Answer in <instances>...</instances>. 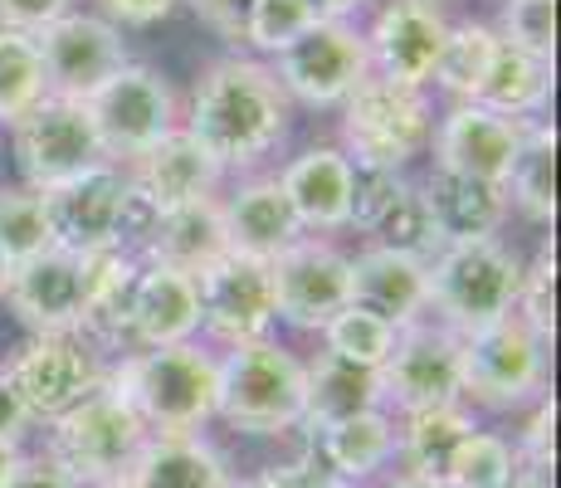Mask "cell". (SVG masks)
I'll list each match as a JSON object with an SVG mask.
<instances>
[{
    "mask_svg": "<svg viewBox=\"0 0 561 488\" xmlns=\"http://www.w3.org/2000/svg\"><path fill=\"white\" fill-rule=\"evenodd\" d=\"M294 123V103L278 89L274 69L254 54H220L196 73L181 127L215 157L220 171H254L274 157Z\"/></svg>",
    "mask_w": 561,
    "mask_h": 488,
    "instance_id": "1",
    "label": "cell"
},
{
    "mask_svg": "<svg viewBox=\"0 0 561 488\" xmlns=\"http://www.w3.org/2000/svg\"><path fill=\"white\" fill-rule=\"evenodd\" d=\"M107 386L133 406L147 435H201L215 420L220 362L201 342L133 347L127 356L107 362Z\"/></svg>",
    "mask_w": 561,
    "mask_h": 488,
    "instance_id": "2",
    "label": "cell"
},
{
    "mask_svg": "<svg viewBox=\"0 0 561 488\" xmlns=\"http://www.w3.org/2000/svg\"><path fill=\"white\" fill-rule=\"evenodd\" d=\"M215 362H220V386H215V420L220 425L254 440H284L304 425L308 366L298 352L264 338L225 347Z\"/></svg>",
    "mask_w": 561,
    "mask_h": 488,
    "instance_id": "3",
    "label": "cell"
},
{
    "mask_svg": "<svg viewBox=\"0 0 561 488\" xmlns=\"http://www.w3.org/2000/svg\"><path fill=\"white\" fill-rule=\"evenodd\" d=\"M552 386V347L517 313L459 338V400L469 410H527Z\"/></svg>",
    "mask_w": 561,
    "mask_h": 488,
    "instance_id": "4",
    "label": "cell"
},
{
    "mask_svg": "<svg viewBox=\"0 0 561 488\" xmlns=\"http://www.w3.org/2000/svg\"><path fill=\"white\" fill-rule=\"evenodd\" d=\"M425 274H430V318L445 322L459 338H469V332L513 313L523 259L503 240L445 245L425 264Z\"/></svg>",
    "mask_w": 561,
    "mask_h": 488,
    "instance_id": "5",
    "label": "cell"
},
{
    "mask_svg": "<svg viewBox=\"0 0 561 488\" xmlns=\"http://www.w3.org/2000/svg\"><path fill=\"white\" fill-rule=\"evenodd\" d=\"M147 440H152L147 425L107 382L69 416L45 425V454L83 488H117Z\"/></svg>",
    "mask_w": 561,
    "mask_h": 488,
    "instance_id": "6",
    "label": "cell"
},
{
    "mask_svg": "<svg viewBox=\"0 0 561 488\" xmlns=\"http://www.w3.org/2000/svg\"><path fill=\"white\" fill-rule=\"evenodd\" d=\"M430 137H435V103L425 89H401L371 73L337 107V147L357 167L405 171L430 151Z\"/></svg>",
    "mask_w": 561,
    "mask_h": 488,
    "instance_id": "7",
    "label": "cell"
},
{
    "mask_svg": "<svg viewBox=\"0 0 561 488\" xmlns=\"http://www.w3.org/2000/svg\"><path fill=\"white\" fill-rule=\"evenodd\" d=\"M268 69H274L278 89L288 93V103L312 107V113H337L371 79L366 35L357 20H318L298 45L274 54Z\"/></svg>",
    "mask_w": 561,
    "mask_h": 488,
    "instance_id": "8",
    "label": "cell"
},
{
    "mask_svg": "<svg viewBox=\"0 0 561 488\" xmlns=\"http://www.w3.org/2000/svg\"><path fill=\"white\" fill-rule=\"evenodd\" d=\"M89 117L99 127L103 157L113 167H127L142 151H152L161 137L181 127V93L152 64H123L99 93L89 98Z\"/></svg>",
    "mask_w": 561,
    "mask_h": 488,
    "instance_id": "9",
    "label": "cell"
},
{
    "mask_svg": "<svg viewBox=\"0 0 561 488\" xmlns=\"http://www.w3.org/2000/svg\"><path fill=\"white\" fill-rule=\"evenodd\" d=\"M0 372L15 386L35 430H45L49 420L69 416L79 400H89L107 382V356L93 352L79 332H45V338L20 342V352Z\"/></svg>",
    "mask_w": 561,
    "mask_h": 488,
    "instance_id": "10",
    "label": "cell"
},
{
    "mask_svg": "<svg viewBox=\"0 0 561 488\" xmlns=\"http://www.w3.org/2000/svg\"><path fill=\"white\" fill-rule=\"evenodd\" d=\"M10 157H15L20 186L30 191H54L107 161L89 103H73V98H45L30 107L10 127Z\"/></svg>",
    "mask_w": 561,
    "mask_h": 488,
    "instance_id": "11",
    "label": "cell"
},
{
    "mask_svg": "<svg viewBox=\"0 0 561 488\" xmlns=\"http://www.w3.org/2000/svg\"><path fill=\"white\" fill-rule=\"evenodd\" d=\"M449 10L445 0H381L371 15L366 35V59L371 73L386 83H401V89H425L435 79L439 49L449 35Z\"/></svg>",
    "mask_w": 561,
    "mask_h": 488,
    "instance_id": "12",
    "label": "cell"
},
{
    "mask_svg": "<svg viewBox=\"0 0 561 488\" xmlns=\"http://www.w3.org/2000/svg\"><path fill=\"white\" fill-rule=\"evenodd\" d=\"M381 406L391 416L430 406H455L459 400V332L445 322L420 318L396 332L391 356L381 362Z\"/></svg>",
    "mask_w": 561,
    "mask_h": 488,
    "instance_id": "13",
    "label": "cell"
},
{
    "mask_svg": "<svg viewBox=\"0 0 561 488\" xmlns=\"http://www.w3.org/2000/svg\"><path fill=\"white\" fill-rule=\"evenodd\" d=\"M201 293V332H210L220 347L264 342L278 328L274 303V269L264 259L225 254L196 279Z\"/></svg>",
    "mask_w": 561,
    "mask_h": 488,
    "instance_id": "14",
    "label": "cell"
},
{
    "mask_svg": "<svg viewBox=\"0 0 561 488\" xmlns=\"http://www.w3.org/2000/svg\"><path fill=\"white\" fill-rule=\"evenodd\" d=\"M35 45L45 59L49 98H73V103H89L123 64H133L123 30L93 10H69L45 35H35Z\"/></svg>",
    "mask_w": 561,
    "mask_h": 488,
    "instance_id": "15",
    "label": "cell"
},
{
    "mask_svg": "<svg viewBox=\"0 0 561 488\" xmlns=\"http://www.w3.org/2000/svg\"><path fill=\"white\" fill-rule=\"evenodd\" d=\"M352 254L337 240L322 235H304L298 245H288L274 259V303L278 322H288L294 332H322L342 308H347V274Z\"/></svg>",
    "mask_w": 561,
    "mask_h": 488,
    "instance_id": "16",
    "label": "cell"
},
{
    "mask_svg": "<svg viewBox=\"0 0 561 488\" xmlns=\"http://www.w3.org/2000/svg\"><path fill=\"white\" fill-rule=\"evenodd\" d=\"M527 123L533 117H503V113H489L483 103H449L435 117V137H430L435 171H455V177L503 186L517 147L527 137Z\"/></svg>",
    "mask_w": 561,
    "mask_h": 488,
    "instance_id": "17",
    "label": "cell"
},
{
    "mask_svg": "<svg viewBox=\"0 0 561 488\" xmlns=\"http://www.w3.org/2000/svg\"><path fill=\"white\" fill-rule=\"evenodd\" d=\"M45 195V215H49V240L54 249L89 259L103 249H117V215L127 201V171L103 161V167L83 171V177L64 181Z\"/></svg>",
    "mask_w": 561,
    "mask_h": 488,
    "instance_id": "18",
    "label": "cell"
},
{
    "mask_svg": "<svg viewBox=\"0 0 561 488\" xmlns=\"http://www.w3.org/2000/svg\"><path fill=\"white\" fill-rule=\"evenodd\" d=\"M5 308L15 313V322L30 332V338H45V332H79L83 259L49 245L45 254L15 264L10 269Z\"/></svg>",
    "mask_w": 561,
    "mask_h": 488,
    "instance_id": "19",
    "label": "cell"
},
{
    "mask_svg": "<svg viewBox=\"0 0 561 488\" xmlns=\"http://www.w3.org/2000/svg\"><path fill=\"white\" fill-rule=\"evenodd\" d=\"M220 215H225V235H230V254L244 259L274 264L288 245L304 240V225H298L274 171H250L244 181H234L230 195H220Z\"/></svg>",
    "mask_w": 561,
    "mask_h": 488,
    "instance_id": "20",
    "label": "cell"
},
{
    "mask_svg": "<svg viewBox=\"0 0 561 488\" xmlns=\"http://www.w3.org/2000/svg\"><path fill=\"white\" fill-rule=\"evenodd\" d=\"M347 274H352L347 308L371 313V318L391 322L396 332L430 318V274L420 259L396 254V249H381V245H366L352 254Z\"/></svg>",
    "mask_w": 561,
    "mask_h": 488,
    "instance_id": "21",
    "label": "cell"
},
{
    "mask_svg": "<svg viewBox=\"0 0 561 488\" xmlns=\"http://www.w3.org/2000/svg\"><path fill=\"white\" fill-rule=\"evenodd\" d=\"M123 171H127V186L142 191L161 215L181 211V205L210 201V195H220V181H225V171L215 167V157L186 133V127H176L171 137H161L152 151H142L137 161H127Z\"/></svg>",
    "mask_w": 561,
    "mask_h": 488,
    "instance_id": "22",
    "label": "cell"
},
{
    "mask_svg": "<svg viewBox=\"0 0 561 488\" xmlns=\"http://www.w3.org/2000/svg\"><path fill=\"white\" fill-rule=\"evenodd\" d=\"M142 259L123 254V249H103V254L83 259V313H79V338L103 356L133 352V293Z\"/></svg>",
    "mask_w": 561,
    "mask_h": 488,
    "instance_id": "23",
    "label": "cell"
},
{
    "mask_svg": "<svg viewBox=\"0 0 561 488\" xmlns=\"http://www.w3.org/2000/svg\"><path fill=\"white\" fill-rule=\"evenodd\" d=\"M284 186L288 205H294L304 235H322L332 240L337 230H347V205H352V161L342 157L337 143H318L298 151L284 171H274Z\"/></svg>",
    "mask_w": 561,
    "mask_h": 488,
    "instance_id": "24",
    "label": "cell"
},
{
    "mask_svg": "<svg viewBox=\"0 0 561 488\" xmlns=\"http://www.w3.org/2000/svg\"><path fill=\"white\" fill-rule=\"evenodd\" d=\"M420 195L430 205L439 240L445 245H473V240H499V230L508 225V195L493 181H469L455 171H430L420 181Z\"/></svg>",
    "mask_w": 561,
    "mask_h": 488,
    "instance_id": "25",
    "label": "cell"
},
{
    "mask_svg": "<svg viewBox=\"0 0 561 488\" xmlns=\"http://www.w3.org/2000/svg\"><path fill=\"white\" fill-rule=\"evenodd\" d=\"M201 338V293L191 274L142 264L133 293V347H181Z\"/></svg>",
    "mask_w": 561,
    "mask_h": 488,
    "instance_id": "26",
    "label": "cell"
},
{
    "mask_svg": "<svg viewBox=\"0 0 561 488\" xmlns=\"http://www.w3.org/2000/svg\"><path fill=\"white\" fill-rule=\"evenodd\" d=\"M234 469L205 435H152L137 450L123 488H230Z\"/></svg>",
    "mask_w": 561,
    "mask_h": 488,
    "instance_id": "27",
    "label": "cell"
},
{
    "mask_svg": "<svg viewBox=\"0 0 561 488\" xmlns=\"http://www.w3.org/2000/svg\"><path fill=\"white\" fill-rule=\"evenodd\" d=\"M230 254V235H225V215H220V195L196 205H181V211H167L157 220L152 240L142 249V264H167L176 274L201 279L215 259Z\"/></svg>",
    "mask_w": 561,
    "mask_h": 488,
    "instance_id": "28",
    "label": "cell"
},
{
    "mask_svg": "<svg viewBox=\"0 0 561 488\" xmlns=\"http://www.w3.org/2000/svg\"><path fill=\"white\" fill-rule=\"evenodd\" d=\"M473 430H479V416H473L463 400L396 416V464H401V474L439 484L449 469V459H455V450L473 435Z\"/></svg>",
    "mask_w": 561,
    "mask_h": 488,
    "instance_id": "29",
    "label": "cell"
},
{
    "mask_svg": "<svg viewBox=\"0 0 561 488\" xmlns=\"http://www.w3.org/2000/svg\"><path fill=\"white\" fill-rule=\"evenodd\" d=\"M308 366V406H304V425L308 435L337 425V420L366 416V410H386L381 406V376L366 372V366L337 362V356L318 352Z\"/></svg>",
    "mask_w": 561,
    "mask_h": 488,
    "instance_id": "30",
    "label": "cell"
},
{
    "mask_svg": "<svg viewBox=\"0 0 561 488\" xmlns=\"http://www.w3.org/2000/svg\"><path fill=\"white\" fill-rule=\"evenodd\" d=\"M318 450L342 484L366 488V479H376L386 464H396V416L391 410H366V416L337 420V425L318 430Z\"/></svg>",
    "mask_w": 561,
    "mask_h": 488,
    "instance_id": "31",
    "label": "cell"
},
{
    "mask_svg": "<svg viewBox=\"0 0 561 488\" xmlns=\"http://www.w3.org/2000/svg\"><path fill=\"white\" fill-rule=\"evenodd\" d=\"M508 211H517L533 225H552L557 220V127L552 117H533L527 137L513 157V171L503 181Z\"/></svg>",
    "mask_w": 561,
    "mask_h": 488,
    "instance_id": "32",
    "label": "cell"
},
{
    "mask_svg": "<svg viewBox=\"0 0 561 488\" xmlns=\"http://www.w3.org/2000/svg\"><path fill=\"white\" fill-rule=\"evenodd\" d=\"M552 89H557V64H542L513 45H499V59H493L473 103H483L489 113L503 117H547Z\"/></svg>",
    "mask_w": 561,
    "mask_h": 488,
    "instance_id": "33",
    "label": "cell"
},
{
    "mask_svg": "<svg viewBox=\"0 0 561 488\" xmlns=\"http://www.w3.org/2000/svg\"><path fill=\"white\" fill-rule=\"evenodd\" d=\"M499 30L489 20H449V35H445V49H439V64H435V89L449 98V103H473L489 79L493 59H499Z\"/></svg>",
    "mask_w": 561,
    "mask_h": 488,
    "instance_id": "34",
    "label": "cell"
},
{
    "mask_svg": "<svg viewBox=\"0 0 561 488\" xmlns=\"http://www.w3.org/2000/svg\"><path fill=\"white\" fill-rule=\"evenodd\" d=\"M45 98H49V83H45L39 45L30 35L0 30V123L15 127L20 117L35 103H45Z\"/></svg>",
    "mask_w": 561,
    "mask_h": 488,
    "instance_id": "35",
    "label": "cell"
},
{
    "mask_svg": "<svg viewBox=\"0 0 561 488\" xmlns=\"http://www.w3.org/2000/svg\"><path fill=\"white\" fill-rule=\"evenodd\" d=\"M517 479V450L503 430H473L445 469V488H508Z\"/></svg>",
    "mask_w": 561,
    "mask_h": 488,
    "instance_id": "36",
    "label": "cell"
},
{
    "mask_svg": "<svg viewBox=\"0 0 561 488\" xmlns=\"http://www.w3.org/2000/svg\"><path fill=\"white\" fill-rule=\"evenodd\" d=\"M366 245L396 249V254H410V259H420V264H430V259L445 249V240H439V230H435V220H430L425 195H420V181H405L401 195H396V205L386 211V220L376 225Z\"/></svg>",
    "mask_w": 561,
    "mask_h": 488,
    "instance_id": "37",
    "label": "cell"
},
{
    "mask_svg": "<svg viewBox=\"0 0 561 488\" xmlns=\"http://www.w3.org/2000/svg\"><path fill=\"white\" fill-rule=\"evenodd\" d=\"M322 338V352L337 356V362H352V366H366V372H381V362L391 356L396 347V328L362 308H342L328 328L318 332Z\"/></svg>",
    "mask_w": 561,
    "mask_h": 488,
    "instance_id": "38",
    "label": "cell"
},
{
    "mask_svg": "<svg viewBox=\"0 0 561 488\" xmlns=\"http://www.w3.org/2000/svg\"><path fill=\"white\" fill-rule=\"evenodd\" d=\"M312 25H318V15H312L308 0H254L250 20H244L240 54H254V59L268 64L274 54H284L288 45H298Z\"/></svg>",
    "mask_w": 561,
    "mask_h": 488,
    "instance_id": "39",
    "label": "cell"
},
{
    "mask_svg": "<svg viewBox=\"0 0 561 488\" xmlns=\"http://www.w3.org/2000/svg\"><path fill=\"white\" fill-rule=\"evenodd\" d=\"M49 240V215H45V195L30 186H0V249L10 264L45 254Z\"/></svg>",
    "mask_w": 561,
    "mask_h": 488,
    "instance_id": "40",
    "label": "cell"
},
{
    "mask_svg": "<svg viewBox=\"0 0 561 488\" xmlns=\"http://www.w3.org/2000/svg\"><path fill=\"white\" fill-rule=\"evenodd\" d=\"M513 313L537 332L547 347L557 338V245L542 240V249L533 254V264H523L517 279V303Z\"/></svg>",
    "mask_w": 561,
    "mask_h": 488,
    "instance_id": "41",
    "label": "cell"
},
{
    "mask_svg": "<svg viewBox=\"0 0 561 488\" xmlns=\"http://www.w3.org/2000/svg\"><path fill=\"white\" fill-rule=\"evenodd\" d=\"M499 39L542 64H557V0H503Z\"/></svg>",
    "mask_w": 561,
    "mask_h": 488,
    "instance_id": "42",
    "label": "cell"
},
{
    "mask_svg": "<svg viewBox=\"0 0 561 488\" xmlns=\"http://www.w3.org/2000/svg\"><path fill=\"white\" fill-rule=\"evenodd\" d=\"M405 171H386V167H357L352 161V205H347V230H357L371 240V230L386 220V211L396 205V195L405 186Z\"/></svg>",
    "mask_w": 561,
    "mask_h": 488,
    "instance_id": "43",
    "label": "cell"
},
{
    "mask_svg": "<svg viewBox=\"0 0 561 488\" xmlns=\"http://www.w3.org/2000/svg\"><path fill=\"white\" fill-rule=\"evenodd\" d=\"M527 410H533V416H527V425L513 435L517 469L552 479V469H557V400L542 396L537 406H527Z\"/></svg>",
    "mask_w": 561,
    "mask_h": 488,
    "instance_id": "44",
    "label": "cell"
},
{
    "mask_svg": "<svg viewBox=\"0 0 561 488\" xmlns=\"http://www.w3.org/2000/svg\"><path fill=\"white\" fill-rule=\"evenodd\" d=\"M294 454L288 459H274L264 469V479L274 488H337L342 479L332 474V464L322 459L318 450V435H308V430H294Z\"/></svg>",
    "mask_w": 561,
    "mask_h": 488,
    "instance_id": "45",
    "label": "cell"
},
{
    "mask_svg": "<svg viewBox=\"0 0 561 488\" xmlns=\"http://www.w3.org/2000/svg\"><path fill=\"white\" fill-rule=\"evenodd\" d=\"M181 5H186L215 39H225V45L240 54V45H244V20H250L254 0H181Z\"/></svg>",
    "mask_w": 561,
    "mask_h": 488,
    "instance_id": "46",
    "label": "cell"
},
{
    "mask_svg": "<svg viewBox=\"0 0 561 488\" xmlns=\"http://www.w3.org/2000/svg\"><path fill=\"white\" fill-rule=\"evenodd\" d=\"M69 10H79V0H0V30L15 35H45L54 20H64Z\"/></svg>",
    "mask_w": 561,
    "mask_h": 488,
    "instance_id": "47",
    "label": "cell"
},
{
    "mask_svg": "<svg viewBox=\"0 0 561 488\" xmlns=\"http://www.w3.org/2000/svg\"><path fill=\"white\" fill-rule=\"evenodd\" d=\"M181 10V0H93V15L113 20L117 30H147L161 25Z\"/></svg>",
    "mask_w": 561,
    "mask_h": 488,
    "instance_id": "48",
    "label": "cell"
},
{
    "mask_svg": "<svg viewBox=\"0 0 561 488\" xmlns=\"http://www.w3.org/2000/svg\"><path fill=\"white\" fill-rule=\"evenodd\" d=\"M0 488H83V484H73L45 450H39V454L20 450V459L10 464V474H5V484H0Z\"/></svg>",
    "mask_w": 561,
    "mask_h": 488,
    "instance_id": "49",
    "label": "cell"
},
{
    "mask_svg": "<svg viewBox=\"0 0 561 488\" xmlns=\"http://www.w3.org/2000/svg\"><path fill=\"white\" fill-rule=\"evenodd\" d=\"M35 430V420H30V410L20 406V396H15V386L5 382V372H0V440H10V444H20Z\"/></svg>",
    "mask_w": 561,
    "mask_h": 488,
    "instance_id": "50",
    "label": "cell"
},
{
    "mask_svg": "<svg viewBox=\"0 0 561 488\" xmlns=\"http://www.w3.org/2000/svg\"><path fill=\"white\" fill-rule=\"evenodd\" d=\"M318 20H357L371 0H308Z\"/></svg>",
    "mask_w": 561,
    "mask_h": 488,
    "instance_id": "51",
    "label": "cell"
},
{
    "mask_svg": "<svg viewBox=\"0 0 561 488\" xmlns=\"http://www.w3.org/2000/svg\"><path fill=\"white\" fill-rule=\"evenodd\" d=\"M381 488H445V484H435V479H415V474H401V469H396Z\"/></svg>",
    "mask_w": 561,
    "mask_h": 488,
    "instance_id": "52",
    "label": "cell"
},
{
    "mask_svg": "<svg viewBox=\"0 0 561 488\" xmlns=\"http://www.w3.org/2000/svg\"><path fill=\"white\" fill-rule=\"evenodd\" d=\"M20 459V444H10V440H0V484H5V474H10V464Z\"/></svg>",
    "mask_w": 561,
    "mask_h": 488,
    "instance_id": "53",
    "label": "cell"
},
{
    "mask_svg": "<svg viewBox=\"0 0 561 488\" xmlns=\"http://www.w3.org/2000/svg\"><path fill=\"white\" fill-rule=\"evenodd\" d=\"M508 488H552V479H542V474H527V469H517V479Z\"/></svg>",
    "mask_w": 561,
    "mask_h": 488,
    "instance_id": "54",
    "label": "cell"
},
{
    "mask_svg": "<svg viewBox=\"0 0 561 488\" xmlns=\"http://www.w3.org/2000/svg\"><path fill=\"white\" fill-rule=\"evenodd\" d=\"M10 269H15V264H10L5 249H0V303H5V288H10Z\"/></svg>",
    "mask_w": 561,
    "mask_h": 488,
    "instance_id": "55",
    "label": "cell"
},
{
    "mask_svg": "<svg viewBox=\"0 0 561 488\" xmlns=\"http://www.w3.org/2000/svg\"><path fill=\"white\" fill-rule=\"evenodd\" d=\"M230 488H274V484H268L264 474H254V479H240V474H234V484H230Z\"/></svg>",
    "mask_w": 561,
    "mask_h": 488,
    "instance_id": "56",
    "label": "cell"
},
{
    "mask_svg": "<svg viewBox=\"0 0 561 488\" xmlns=\"http://www.w3.org/2000/svg\"><path fill=\"white\" fill-rule=\"evenodd\" d=\"M337 488H362V484H337Z\"/></svg>",
    "mask_w": 561,
    "mask_h": 488,
    "instance_id": "57",
    "label": "cell"
},
{
    "mask_svg": "<svg viewBox=\"0 0 561 488\" xmlns=\"http://www.w3.org/2000/svg\"><path fill=\"white\" fill-rule=\"evenodd\" d=\"M117 488H123V484H117Z\"/></svg>",
    "mask_w": 561,
    "mask_h": 488,
    "instance_id": "58",
    "label": "cell"
}]
</instances>
